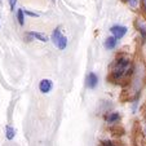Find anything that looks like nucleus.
<instances>
[{"mask_svg":"<svg viewBox=\"0 0 146 146\" xmlns=\"http://www.w3.org/2000/svg\"><path fill=\"white\" fill-rule=\"evenodd\" d=\"M129 67V60L127 57H119L118 60L115 61V66L111 70L110 78L114 80L120 79L123 75L127 74V70Z\"/></svg>","mask_w":146,"mask_h":146,"instance_id":"nucleus-1","label":"nucleus"},{"mask_svg":"<svg viewBox=\"0 0 146 146\" xmlns=\"http://www.w3.org/2000/svg\"><path fill=\"white\" fill-rule=\"evenodd\" d=\"M52 41H53V44L61 50H64L67 47V39L61 34L60 27L54 29V31L52 33Z\"/></svg>","mask_w":146,"mask_h":146,"instance_id":"nucleus-2","label":"nucleus"},{"mask_svg":"<svg viewBox=\"0 0 146 146\" xmlns=\"http://www.w3.org/2000/svg\"><path fill=\"white\" fill-rule=\"evenodd\" d=\"M110 33L113 34V36H115V38L119 40V39H121L125 34H127V27L120 26V25H114V26H111Z\"/></svg>","mask_w":146,"mask_h":146,"instance_id":"nucleus-3","label":"nucleus"},{"mask_svg":"<svg viewBox=\"0 0 146 146\" xmlns=\"http://www.w3.org/2000/svg\"><path fill=\"white\" fill-rule=\"evenodd\" d=\"M53 88V82L49 79H43L39 83V89L41 93H49Z\"/></svg>","mask_w":146,"mask_h":146,"instance_id":"nucleus-4","label":"nucleus"},{"mask_svg":"<svg viewBox=\"0 0 146 146\" xmlns=\"http://www.w3.org/2000/svg\"><path fill=\"white\" fill-rule=\"evenodd\" d=\"M86 84L88 88L93 89L97 87V84H98V76H97L94 72H89L88 75H87V79H86Z\"/></svg>","mask_w":146,"mask_h":146,"instance_id":"nucleus-5","label":"nucleus"},{"mask_svg":"<svg viewBox=\"0 0 146 146\" xmlns=\"http://www.w3.org/2000/svg\"><path fill=\"white\" fill-rule=\"evenodd\" d=\"M136 27H137V30L140 31L141 36L145 39V38H146V21H143V19L138 18L137 21H136Z\"/></svg>","mask_w":146,"mask_h":146,"instance_id":"nucleus-6","label":"nucleus"},{"mask_svg":"<svg viewBox=\"0 0 146 146\" xmlns=\"http://www.w3.org/2000/svg\"><path fill=\"white\" fill-rule=\"evenodd\" d=\"M116 44H118V39L115 38V36H110V38H108L105 40V48L106 49H114V48L116 47Z\"/></svg>","mask_w":146,"mask_h":146,"instance_id":"nucleus-7","label":"nucleus"},{"mask_svg":"<svg viewBox=\"0 0 146 146\" xmlns=\"http://www.w3.org/2000/svg\"><path fill=\"white\" fill-rule=\"evenodd\" d=\"M29 35H30L31 38H35L36 40L41 41V43H47V41H48V38L44 35V34H41V33H36V31H33V33H29Z\"/></svg>","mask_w":146,"mask_h":146,"instance_id":"nucleus-8","label":"nucleus"},{"mask_svg":"<svg viewBox=\"0 0 146 146\" xmlns=\"http://www.w3.org/2000/svg\"><path fill=\"white\" fill-rule=\"evenodd\" d=\"M14 136H16V129H14L13 127H11V125H7L5 127V137L7 140H13Z\"/></svg>","mask_w":146,"mask_h":146,"instance_id":"nucleus-9","label":"nucleus"},{"mask_svg":"<svg viewBox=\"0 0 146 146\" xmlns=\"http://www.w3.org/2000/svg\"><path fill=\"white\" fill-rule=\"evenodd\" d=\"M17 19H18V23L21 26L25 25V11L23 9H18V12H17Z\"/></svg>","mask_w":146,"mask_h":146,"instance_id":"nucleus-10","label":"nucleus"},{"mask_svg":"<svg viewBox=\"0 0 146 146\" xmlns=\"http://www.w3.org/2000/svg\"><path fill=\"white\" fill-rule=\"evenodd\" d=\"M106 120L109 121V123H115L116 120H119V114L118 113H113L110 114V115L106 118Z\"/></svg>","mask_w":146,"mask_h":146,"instance_id":"nucleus-11","label":"nucleus"},{"mask_svg":"<svg viewBox=\"0 0 146 146\" xmlns=\"http://www.w3.org/2000/svg\"><path fill=\"white\" fill-rule=\"evenodd\" d=\"M8 3H9V8H11V11H14L16 4H17V0H8Z\"/></svg>","mask_w":146,"mask_h":146,"instance_id":"nucleus-12","label":"nucleus"},{"mask_svg":"<svg viewBox=\"0 0 146 146\" xmlns=\"http://www.w3.org/2000/svg\"><path fill=\"white\" fill-rule=\"evenodd\" d=\"M127 3L129 4L132 8H136V7H137V4H138V0H127Z\"/></svg>","mask_w":146,"mask_h":146,"instance_id":"nucleus-13","label":"nucleus"},{"mask_svg":"<svg viewBox=\"0 0 146 146\" xmlns=\"http://www.w3.org/2000/svg\"><path fill=\"white\" fill-rule=\"evenodd\" d=\"M25 14L30 17H39V13H35V12H30V11H25Z\"/></svg>","mask_w":146,"mask_h":146,"instance_id":"nucleus-14","label":"nucleus"},{"mask_svg":"<svg viewBox=\"0 0 146 146\" xmlns=\"http://www.w3.org/2000/svg\"><path fill=\"white\" fill-rule=\"evenodd\" d=\"M142 3H143V7H145V9H146V0H142Z\"/></svg>","mask_w":146,"mask_h":146,"instance_id":"nucleus-15","label":"nucleus"},{"mask_svg":"<svg viewBox=\"0 0 146 146\" xmlns=\"http://www.w3.org/2000/svg\"><path fill=\"white\" fill-rule=\"evenodd\" d=\"M124 1H127V0H124Z\"/></svg>","mask_w":146,"mask_h":146,"instance_id":"nucleus-16","label":"nucleus"},{"mask_svg":"<svg viewBox=\"0 0 146 146\" xmlns=\"http://www.w3.org/2000/svg\"><path fill=\"white\" fill-rule=\"evenodd\" d=\"M52 1H54V0H52Z\"/></svg>","mask_w":146,"mask_h":146,"instance_id":"nucleus-17","label":"nucleus"}]
</instances>
